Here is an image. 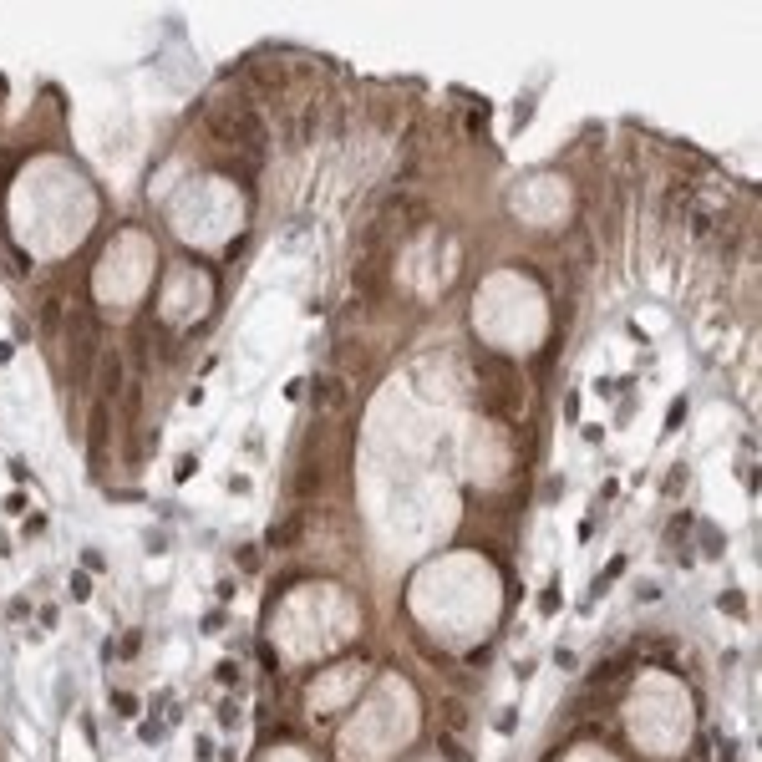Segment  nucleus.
Returning a JSON list of instances; mask_svg holds the SVG:
<instances>
[{
  "instance_id": "4",
  "label": "nucleus",
  "mask_w": 762,
  "mask_h": 762,
  "mask_svg": "<svg viewBox=\"0 0 762 762\" xmlns=\"http://www.w3.org/2000/svg\"><path fill=\"white\" fill-rule=\"evenodd\" d=\"M239 564H244L249 575H254V569H260V549H239Z\"/></svg>"
},
{
  "instance_id": "2",
  "label": "nucleus",
  "mask_w": 762,
  "mask_h": 762,
  "mask_svg": "<svg viewBox=\"0 0 762 762\" xmlns=\"http://www.w3.org/2000/svg\"><path fill=\"white\" fill-rule=\"evenodd\" d=\"M315 392H321V407L326 412H341L346 401H351V387H346L341 376H321V381H315Z\"/></svg>"
},
{
  "instance_id": "1",
  "label": "nucleus",
  "mask_w": 762,
  "mask_h": 762,
  "mask_svg": "<svg viewBox=\"0 0 762 762\" xmlns=\"http://www.w3.org/2000/svg\"><path fill=\"white\" fill-rule=\"evenodd\" d=\"M208 138L224 142V147H244V142L260 138V117H254L249 107H224V112L208 117Z\"/></svg>"
},
{
  "instance_id": "3",
  "label": "nucleus",
  "mask_w": 762,
  "mask_h": 762,
  "mask_svg": "<svg viewBox=\"0 0 762 762\" xmlns=\"http://www.w3.org/2000/svg\"><path fill=\"white\" fill-rule=\"evenodd\" d=\"M72 595L87 600V595H92V580H87V575H72Z\"/></svg>"
}]
</instances>
